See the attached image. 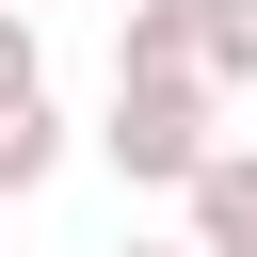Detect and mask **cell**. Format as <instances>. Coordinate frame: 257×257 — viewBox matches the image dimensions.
Masks as SVG:
<instances>
[{
  "label": "cell",
  "instance_id": "obj_4",
  "mask_svg": "<svg viewBox=\"0 0 257 257\" xmlns=\"http://www.w3.org/2000/svg\"><path fill=\"white\" fill-rule=\"evenodd\" d=\"M48 177H64V112H48V96H16V112H0V209H16V193H48Z\"/></svg>",
  "mask_w": 257,
  "mask_h": 257
},
{
  "label": "cell",
  "instance_id": "obj_2",
  "mask_svg": "<svg viewBox=\"0 0 257 257\" xmlns=\"http://www.w3.org/2000/svg\"><path fill=\"white\" fill-rule=\"evenodd\" d=\"M177 241H193V257H257V145H209V161H193Z\"/></svg>",
  "mask_w": 257,
  "mask_h": 257
},
{
  "label": "cell",
  "instance_id": "obj_3",
  "mask_svg": "<svg viewBox=\"0 0 257 257\" xmlns=\"http://www.w3.org/2000/svg\"><path fill=\"white\" fill-rule=\"evenodd\" d=\"M112 80H209L193 64V0H112Z\"/></svg>",
  "mask_w": 257,
  "mask_h": 257
},
{
  "label": "cell",
  "instance_id": "obj_5",
  "mask_svg": "<svg viewBox=\"0 0 257 257\" xmlns=\"http://www.w3.org/2000/svg\"><path fill=\"white\" fill-rule=\"evenodd\" d=\"M193 64L209 96H257V0H193Z\"/></svg>",
  "mask_w": 257,
  "mask_h": 257
},
{
  "label": "cell",
  "instance_id": "obj_7",
  "mask_svg": "<svg viewBox=\"0 0 257 257\" xmlns=\"http://www.w3.org/2000/svg\"><path fill=\"white\" fill-rule=\"evenodd\" d=\"M112 257H193V241H112Z\"/></svg>",
  "mask_w": 257,
  "mask_h": 257
},
{
  "label": "cell",
  "instance_id": "obj_1",
  "mask_svg": "<svg viewBox=\"0 0 257 257\" xmlns=\"http://www.w3.org/2000/svg\"><path fill=\"white\" fill-rule=\"evenodd\" d=\"M209 145H225V96L209 80H112V112H96V161L128 193H193Z\"/></svg>",
  "mask_w": 257,
  "mask_h": 257
},
{
  "label": "cell",
  "instance_id": "obj_6",
  "mask_svg": "<svg viewBox=\"0 0 257 257\" xmlns=\"http://www.w3.org/2000/svg\"><path fill=\"white\" fill-rule=\"evenodd\" d=\"M16 96H48V48H32V16L0 0V112H16Z\"/></svg>",
  "mask_w": 257,
  "mask_h": 257
}]
</instances>
